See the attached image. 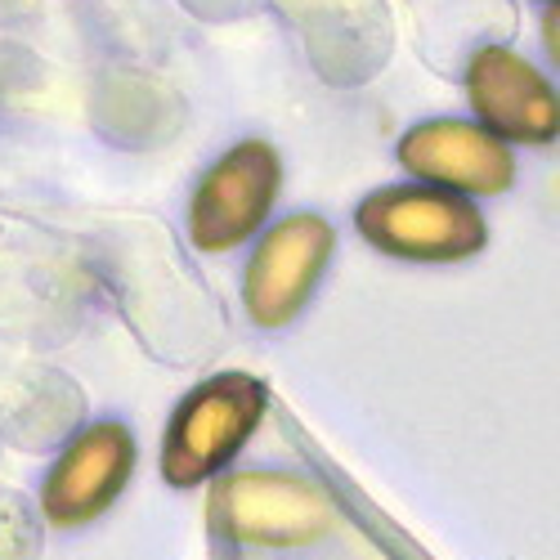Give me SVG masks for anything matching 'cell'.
I'll return each mask as SVG.
<instances>
[{
    "instance_id": "6da1fadb",
    "label": "cell",
    "mask_w": 560,
    "mask_h": 560,
    "mask_svg": "<svg viewBox=\"0 0 560 560\" xmlns=\"http://www.w3.org/2000/svg\"><path fill=\"white\" fill-rule=\"evenodd\" d=\"M269 408V390L247 372H220L179 399L162 440V480L194 489L215 480L247 448Z\"/></svg>"
},
{
    "instance_id": "7a4b0ae2",
    "label": "cell",
    "mask_w": 560,
    "mask_h": 560,
    "mask_svg": "<svg viewBox=\"0 0 560 560\" xmlns=\"http://www.w3.org/2000/svg\"><path fill=\"white\" fill-rule=\"evenodd\" d=\"M354 224L363 238L399 260L448 265L485 247V215L462 194L440 184H395L359 202Z\"/></svg>"
},
{
    "instance_id": "3957f363",
    "label": "cell",
    "mask_w": 560,
    "mask_h": 560,
    "mask_svg": "<svg viewBox=\"0 0 560 560\" xmlns=\"http://www.w3.org/2000/svg\"><path fill=\"white\" fill-rule=\"evenodd\" d=\"M211 529L229 542L288 551L332 529V502L318 485L283 471H233L211 485Z\"/></svg>"
},
{
    "instance_id": "277c9868",
    "label": "cell",
    "mask_w": 560,
    "mask_h": 560,
    "mask_svg": "<svg viewBox=\"0 0 560 560\" xmlns=\"http://www.w3.org/2000/svg\"><path fill=\"white\" fill-rule=\"evenodd\" d=\"M278 184H283V162L265 139H243L229 149L198 184L189 207V238L202 252H229L247 243L273 211Z\"/></svg>"
},
{
    "instance_id": "5b68a950",
    "label": "cell",
    "mask_w": 560,
    "mask_h": 560,
    "mask_svg": "<svg viewBox=\"0 0 560 560\" xmlns=\"http://www.w3.org/2000/svg\"><path fill=\"white\" fill-rule=\"evenodd\" d=\"M337 233L323 215H288L283 224H273L252 265H247V283H243V301L247 314L260 328H283L292 323L305 301L314 296L323 269L332 260Z\"/></svg>"
},
{
    "instance_id": "8992f818",
    "label": "cell",
    "mask_w": 560,
    "mask_h": 560,
    "mask_svg": "<svg viewBox=\"0 0 560 560\" xmlns=\"http://www.w3.org/2000/svg\"><path fill=\"white\" fill-rule=\"evenodd\" d=\"M135 476V435L121 422H95L85 427L50 466L40 485V516L77 529L100 521L104 511L126 493Z\"/></svg>"
},
{
    "instance_id": "52a82bcc",
    "label": "cell",
    "mask_w": 560,
    "mask_h": 560,
    "mask_svg": "<svg viewBox=\"0 0 560 560\" xmlns=\"http://www.w3.org/2000/svg\"><path fill=\"white\" fill-rule=\"evenodd\" d=\"M399 162L427 184H440L448 194L493 198L506 194L516 179V158L506 139L471 121H422L404 135Z\"/></svg>"
},
{
    "instance_id": "ba28073f",
    "label": "cell",
    "mask_w": 560,
    "mask_h": 560,
    "mask_svg": "<svg viewBox=\"0 0 560 560\" xmlns=\"http://www.w3.org/2000/svg\"><path fill=\"white\" fill-rule=\"evenodd\" d=\"M466 95H471L480 121L511 144H551L560 130L556 90L534 63H525L516 50H502V45H485L471 59Z\"/></svg>"
}]
</instances>
